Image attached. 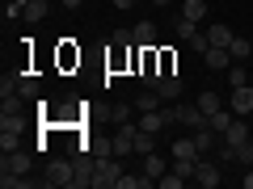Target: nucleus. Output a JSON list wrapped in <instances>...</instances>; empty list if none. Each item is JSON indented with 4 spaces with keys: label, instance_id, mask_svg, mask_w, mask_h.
Instances as JSON below:
<instances>
[{
    "label": "nucleus",
    "instance_id": "obj_34",
    "mask_svg": "<svg viewBox=\"0 0 253 189\" xmlns=\"http://www.w3.org/2000/svg\"><path fill=\"white\" fill-rule=\"evenodd\" d=\"M152 4H169V0H152Z\"/></svg>",
    "mask_w": 253,
    "mask_h": 189
},
{
    "label": "nucleus",
    "instance_id": "obj_12",
    "mask_svg": "<svg viewBox=\"0 0 253 189\" xmlns=\"http://www.w3.org/2000/svg\"><path fill=\"white\" fill-rule=\"evenodd\" d=\"M156 93H161L165 101H177V97H181V76H177V72H169L161 84H156Z\"/></svg>",
    "mask_w": 253,
    "mask_h": 189
},
{
    "label": "nucleus",
    "instance_id": "obj_24",
    "mask_svg": "<svg viewBox=\"0 0 253 189\" xmlns=\"http://www.w3.org/2000/svg\"><path fill=\"white\" fill-rule=\"evenodd\" d=\"M21 147V130H0V152H13Z\"/></svg>",
    "mask_w": 253,
    "mask_h": 189
},
{
    "label": "nucleus",
    "instance_id": "obj_8",
    "mask_svg": "<svg viewBox=\"0 0 253 189\" xmlns=\"http://www.w3.org/2000/svg\"><path fill=\"white\" fill-rule=\"evenodd\" d=\"M228 109H232L236 118H249V114H253V89H249V84L232 89V97H228Z\"/></svg>",
    "mask_w": 253,
    "mask_h": 189
},
{
    "label": "nucleus",
    "instance_id": "obj_10",
    "mask_svg": "<svg viewBox=\"0 0 253 189\" xmlns=\"http://www.w3.org/2000/svg\"><path fill=\"white\" fill-rule=\"evenodd\" d=\"M165 126H169L165 109H148V114H139V130H152V135H161Z\"/></svg>",
    "mask_w": 253,
    "mask_h": 189
},
{
    "label": "nucleus",
    "instance_id": "obj_11",
    "mask_svg": "<svg viewBox=\"0 0 253 189\" xmlns=\"http://www.w3.org/2000/svg\"><path fill=\"white\" fill-rule=\"evenodd\" d=\"M190 135H194V147H199V156H211V152L219 147V143H215L219 135L211 130V126H203V130H190Z\"/></svg>",
    "mask_w": 253,
    "mask_h": 189
},
{
    "label": "nucleus",
    "instance_id": "obj_3",
    "mask_svg": "<svg viewBox=\"0 0 253 189\" xmlns=\"http://www.w3.org/2000/svg\"><path fill=\"white\" fill-rule=\"evenodd\" d=\"M186 181H194V160H173V168L165 177H156V185L161 189H181Z\"/></svg>",
    "mask_w": 253,
    "mask_h": 189
},
{
    "label": "nucleus",
    "instance_id": "obj_17",
    "mask_svg": "<svg viewBox=\"0 0 253 189\" xmlns=\"http://www.w3.org/2000/svg\"><path fill=\"white\" fill-rule=\"evenodd\" d=\"M165 172H169V168H165V160H161V156H156V152H148L144 156V177H165Z\"/></svg>",
    "mask_w": 253,
    "mask_h": 189
},
{
    "label": "nucleus",
    "instance_id": "obj_19",
    "mask_svg": "<svg viewBox=\"0 0 253 189\" xmlns=\"http://www.w3.org/2000/svg\"><path fill=\"white\" fill-rule=\"evenodd\" d=\"M156 42V26L152 21H139L135 26V46H152Z\"/></svg>",
    "mask_w": 253,
    "mask_h": 189
},
{
    "label": "nucleus",
    "instance_id": "obj_21",
    "mask_svg": "<svg viewBox=\"0 0 253 189\" xmlns=\"http://www.w3.org/2000/svg\"><path fill=\"white\" fill-rule=\"evenodd\" d=\"M219 105H224V101H219V97H215V93H211V89H207V93H199V109H203V114H207V118L215 114Z\"/></svg>",
    "mask_w": 253,
    "mask_h": 189
},
{
    "label": "nucleus",
    "instance_id": "obj_2",
    "mask_svg": "<svg viewBox=\"0 0 253 189\" xmlns=\"http://www.w3.org/2000/svg\"><path fill=\"white\" fill-rule=\"evenodd\" d=\"M72 181H76V164L72 160H51L46 172H42V185H51V189H72Z\"/></svg>",
    "mask_w": 253,
    "mask_h": 189
},
{
    "label": "nucleus",
    "instance_id": "obj_28",
    "mask_svg": "<svg viewBox=\"0 0 253 189\" xmlns=\"http://www.w3.org/2000/svg\"><path fill=\"white\" fill-rule=\"evenodd\" d=\"M215 160H219V164H232V160H236V147H232V143H219V147H215Z\"/></svg>",
    "mask_w": 253,
    "mask_h": 189
},
{
    "label": "nucleus",
    "instance_id": "obj_25",
    "mask_svg": "<svg viewBox=\"0 0 253 189\" xmlns=\"http://www.w3.org/2000/svg\"><path fill=\"white\" fill-rule=\"evenodd\" d=\"M228 51H232V59H236V63H245V59H249V51H253V46L245 42V38H232V46H228Z\"/></svg>",
    "mask_w": 253,
    "mask_h": 189
},
{
    "label": "nucleus",
    "instance_id": "obj_22",
    "mask_svg": "<svg viewBox=\"0 0 253 189\" xmlns=\"http://www.w3.org/2000/svg\"><path fill=\"white\" fill-rule=\"evenodd\" d=\"M17 97H38V80H34V76H17Z\"/></svg>",
    "mask_w": 253,
    "mask_h": 189
},
{
    "label": "nucleus",
    "instance_id": "obj_13",
    "mask_svg": "<svg viewBox=\"0 0 253 189\" xmlns=\"http://www.w3.org/2000/svg\"><path fill=\"white\" fill-rule=\"evenodd\" d=\"M224 143H232V147L249 143V126H245V118H236V122H232V126L224 130Z\"/></svg>",
    "mask_w": 253,
    "mask_h": 189
},
{
    "label": "nucleus",
    "instance_id": "obj_27",
    "mask_svg": "<svg viewBox=\"0 0 253 189\" xmlns=\"http://www.w3.org/2000/svg\"><path fill=\"white\" fill-rule=\"evenodd\" d=\"M110 42H114V46H135V30H114Z\"/></svg>",
    "mask_w": 253,
    "mask_h": 189
},
{
    "label": "nucleus",
    "instance_id": "obj_16",
    "mask_svg": "<svg viewBox=\"0 0 253 189\" xmlns=\"http://www.w3.org/2000/svg\"><path fill=\"white\" fill-rule=\"evenodd\" d=\"M173 160H199V147H194V135H190V139H177V143H173Z\"/></svg>",
    "mask_w": 253,
    "mask_h": 189
},
{
    "label": "nucleus",
    "instance_id": "obj_9",
    "mask_svg": "<svg viewBox=\"0 0 253 189\" xmlns=\"http://www.w3.org/2000/svg\"><path fill=\"white\" fill-rule=\"evenodd\" d=\"M203 63H207L211 72H228V67H232V51H228V46H207V51H203Z\"/></svg>",
    "mask_w": 253,
    "mask_h": 189
},
{
    "label": "nucleus",
    "instance_id": "obj_29",
    "mask_svg": "<svg viewBox=\"0 0 253 189\" xmlns=\"http://www.w3.org/2000/svg\"><path fill=\"white\" fill-rule=\"evenodd\" d=\"M21 13H26V0H9V4H4V21L21 17Z\"/></svg>",
    "mask_w": 253,
    "mask_h": 189
},
{
    "label": "nucleus",
    "instance_id": "obj_1",
    "mask_svg": "<svg viewBox=\"0 0 253 189\" xmlns=\"http://www.w3.org/2000/svg\"><path fill=\"white\" fill-rule=\"evenodd\" d=\"M123 177V156H101L97 168H93V185L89 189H114Z\"/></svg>",
    "mask_w": 253,
    "mask_h": 189
},
{
    "label": "nucleus",
    "instance_id": "obj_23",
    "mask_svg": "<svg viewBox=\"0 0 253 189\" xmlns=\"http://www.w3.org/2000/svg\"><path fill=\"white\" fill-rule=\"evenodd\" d=\"M135 152H139V156L156 152V135H152V130H139V135H135Z\"/></svg>",
    "mask_w": 253,
    "mask_h": 189
},
{
    "label": "nucleus",
    "instance_id": "obj_20",
    "mask_svg": "<svg viewBox=\"0 0 253 189\" xmlns=\"http://www.w3.org/2000/svg\"><path fill=\"white\" fill-rule=\"evenodd\" d=\"M21 17H26L30 26H34V21H42V17H46V0H26V13H21Z\"/></svg>",
    "mask_w": 253,
    "mask_h": 189
},
{
    "label": "nucleus",
    "instance_id": "obj_5",
    "mask_svg": "<svg viewBox=\"0 0 253 189\" xmlns=\"http://www.w3.org/2000/svg\"><path fill=\"white\" fill-rule=\"evenodd\" d=\"M30 168H34V156H30L26 147H13V152H4V160H0V177H4V172H17V177H26Z\"/></svg>",
    "mask_w": 253,
    "mask_h": 189
},
{
    "label": "nucleus",
    "instance_id": "obj_6",
    "mask_svg": "<svg viewBox=\"0 0 253 189\" xmlns=\"http://www.w3.org/2000/svg\"><path fill=\"white\" fill-rule=\"evenodd\" d=\"M219 181H224L219 164H211L207 156H199V160H194V185H203V189H215Z\"/></svg>",
    "mask_w": 253,
    "mask_h": 189
},
{
    "label": "nucleus",
    "instance_id": "obj_14",
    "mask_svg": "<svg viewBox=\"0 0 253 189\" xmlns=\"http://www.w3.org/2000/svg\"><path fill=\"white\" fill-rule=\"evenodd\" d=\"M232 122H236V114H232V109H228V105H219L215 114H211V130H215L219 139H224V130H228V126H232Z\"/></svg>",
    "mask_w": 253,
    "mask_h": 189
},
{
    "label": "nucleus",
    "instance_id": "obj_4",
    "mask_svg": "<svg viewBox=\"0 0 253 189\" xmlns=\"http://www.w3.org/2000/svg\"><path fill=\"white\" fill-rule=\"evenodd\" d=\"M135 135H139L135 122L114 126V135H110V152H114V156H131V152H135Z\"/></svg>",
    "mask_w": 253,
    "mask_h": 189
},
{
    "label": "nucleus",
    "instance_id": "obj_33",
    "mask_svg": "<svg viewBox=\"0 0 253 189\" xmlns=\"http://www.w3.org/2000/svg\"><path fill=\"white\" fill-rule=\"evenodd\" d=\"M63 9H81V0H63Z\"/></svg>",
    "mask_w": 253,
    "mask_h": 189
},
{
    "label": "nucleus",
    "instance_id": "obj_31",
    "mask_svg": "<svg viewBox=\"0 0 253 189\" xmlns=\"http://www.w3.org/2000/svg\"><path fill=\"white\" fill-rule=\"evenodd\" d=\"M228 84L241 89V84H245V67H228Z\"/></svg>",
    "mask_w": 253,
    "mask_h": 189
},
{
    "label": "nucleus",
    "instance_id": "obj_18",
    "mask_svg": "<svg viewBox=\"0 0 253 189\" xmlns=\"http://www.w3.org/2000/svg\"><path fill=\"white\" fill-rule=\"evenodd\" d=\"M181 17L203 21V17H207V0H186V4H181Z\"/></svg>",
    "mask_w": 253,
    "mask_h": 189
},
{
    "label": "nucleus",
    "instance_id": "obj_30",
    "mask_svg": "<svg viewBox=\"0 0 253 189\" xmlns=\"http://www.w3.org/2000/svg\"><path fill=\"white\" fill-rule=\"evenodd\" d=\"M17 93V76H0V97H13Z\"/></svg>",
    "mask_w": 253,
    "mask_h": 189
},
{
    "label": "nucleus",
    "instance_id": "obj_15",
    "mask_svg": "<svg viewBox=\"0 0 253 189\" xmlns=\"http://www.w3.org/2000/svg\"><path fill=\"white\" fill-rule=\"evenodd\" d=\"M232 38H236V34L224 26V21H215V26L207 30V42H211V46H232Z\"/></svg>",
    "mask_w": 253,
    "mask_h": 189
},
{
    "label": "nucleus",
    "instance_id": "obj_7",
    "mask_svg": "<svg viewBox=\"0 0 253 189\" xmlns=\"http://www.w3.org/2000/svg\"><path fill=\"white\" fill-rule=\"evenodd\" d=\"M177 122L186 126V130H203V126H211V118L199 109V101H194V105H181L177 101Z\"/></svg>",
    "mask_w": 253,
    "mask_h": 189
},
{
    "label": "nucleus",
    "instance_id": "obj_32",
    "mask_svg": "<svg viewBox=\"0 0 253 189\" xmlns=\"http://www.w3.org/2000/svg\"><path fill=\"white\" fill-rule=\"evenodd\" d=\"M241 181H245V189H253V168H245V177H241Z\"/></svg>",
    "mask_w": 253,
    "mask_h": 189
},
{
    "label": "nucleus",
    "instance_id": "obj_26",
    "mask_svg": "<svg viewBox=\"0 0 253 189\" xmlns=\"http://www.w3.org/2000/svg\"><path fill=\"white\" fill-rule=\"evenodd\" d=\"M131 109H135V105H110V122H114V126L131 122Z\"/></svg>",
    "mask_w": 253,
    "mask_h": 189
}]
</instances>
